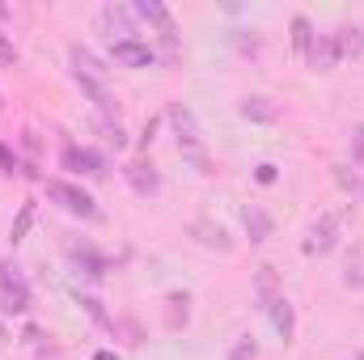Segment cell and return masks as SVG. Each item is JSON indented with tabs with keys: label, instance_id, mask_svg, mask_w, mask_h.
I'll list each match as a JSON object with an SVG mask.
<instances>
[{
	"label": "cell",
	"instance_id": "1",
	"mask_svg": "<svg viewBox=\"0 0 364 360\" xmlns=\"http://www.w3.org/2000/svg\"><path fill=\"white\" fill-rule=\"evenodd\" d=\"M166 123L174 132V144H178L182 162H191L199 174H212V162H208V149H203V127H199L195 110L186 102H170L166 106Z\"/></svg>",
	"mask_w": 364,
	"mask_h": 360
},
{
	"label": "cell",
	"instance_id": "2",
	"mask_svg": "<svg viewBox=\"0 0 364 360\" xmlns=\"http://www.w3.org/2000/svg\"><path fill=\"white\" fill-rule=\"evenodd\" d=\"M43 195H47L60 212H68V216H77V221H90V225L102 221V208H97L93 191H85L81 182H73V179H43Z\"/></svg>",
	"mask_w": 364,
	"mask_h": 360
},
{
	"label": "cell",
	"instance_id": "3",
	"mask_svg": "<svg viewBox=\"0 0 364 360\" xmlns=\"http://www.w3.org/2000/svg\"><path fill=\"white\" fill-rule=\"evenodd\" d=\"M140 17L132 13V4H102L97 9V17H93V26H97V34L114 47V43H123V38H140V26H136Z\"/></svg>",
	"mask_w": 364,
	"mask_h": 360
},
{
	"label": "cell",
	"instance_id": "4",
	"mask_svg": "<svg viewBox=\"0 0 364 360\" xmlns=\"http://www.w3.org/2000/svg\"><path fill=\"white\" fill-rule=\"evenodd\" d=\"M339 229H343V212H322V216L305 229L301 255H305V259H326V255L339 246Z\"/></svg>",
	"mask_w": 364,
	"mask_h": 360
},
{
	"label": "cell",
	"instance_id": "5",
	"mask_svg": "<svg viewBox=\"0 0 364 360\" xmlns=\"http://www.w3.org/2000/svg\"><path fill=\"white\" fill-rule=\"evenodd\" d=\"M60 170L81 174V179H106V174H110V157H106L102 149H93V144H64Z\"/></svg>",
	"mask_w": 364,
	"mask_h": 360
},
{
	"label": "cell",
	"instance_id": "6",
	"mask_svg": "<svg viewBox=\"0 0 364 360\" xmlns=\"http://www.w3.org/2000/svg\"><path fill=\"white\" fill-rule=\"evenodd\" d=\"M30 305H34V292H30V280L21 275V268H4L0 275V314L4 318H21V314H30Z\"/></svg>",
	"mask_w": 364,
	"mask_h": 360
},
{
	"label": "cell",
	"instance_id": "7",
	"mask_svg": "<svg viewBox=\"0 0 364 360\" xmlns=\"http://www.w3.org/2000/svg\"><path fill=\"white\" fill-rule=\"evenodd\" d=\"M132 13H136L140 21H153V26H157V38H161V47H166V60H174V55H178V26H174L170 9H166L161 0H140V4H132Z\"/></svg>",
	"mask_w": 364,
	"mask_h": 360
},
{
	"label": "cell",
	"instance_id": "8",
	"mask_svg": "<svg viewBox=\"0 0 364 360\" xmlns=\"http://www.w3.org/2000/svg\"><path fill=\"white\" fill-rule=\"evenodd\" d=\"M186 233H191V242L195 246H203V250H216V255H233V233L220 225V221H212V216H195L191 225H186Z\"/></svg>",
	"mask_w": 364,
	"mask_h": 360
},
{
	"label": "cell",
	"instance_id": "9",
	"mask_svg": "<svg viewBox=\"0 0 364 360\" xmlns=\"http://www.w3.org/2000/svg\"><path fill=\"white\" fill-rule=\"evenodd\" d=\"M123 182H127L140 199L161 195V170H157L149 157H132V162H123Z\"/></svg>",
	"mask_w": 364,
	"mask_h": 360
},
{
	"label": "cell",
	"instance_id": "10",
	"mask_svg": "<svg viewBox=\"0 0 364 360\" xmlns=\"http://www.w3.org/2000/svg\"><path fill=\"white\" fill-rule=\"evenodd\" d=\"M110 55H114L123 68H153V64L161 60V51H157L149 38H123V43L110 47Z\"/></svg>",
	"mask_w": 364,
	"mask_h": 360
},
{
	"label": "cell",
	"instance_id": "11",
	"mask_svg": "<svg viewBox=\"0 0 364 360\" xmlns=\"http://www.w3.org/2000/svg\"><path fill=\"white\" fill-rule=\"evenodd\" d=\"M237 115H242L246 123L272 127V123H279V102H275V97H267V93H246V97L237 102Z\"/></svg>",
	"mask_w": 364,
	"mask_h": 360
},
{
	"label": "cell",
	"instance_id": "12",
	"mask_svg": "<svg viewBox=\"0 0 364 360\" xmlns=\"http://www.w3.org/2000/svg\"><path fill=\"white\" fill-rule=\"evenodd\" d=\"M242 229L250 238V246H263L275 233V216L263 208V203H242Z\"/></svg>",
	"mask_w": 364,
	"mask_h": 360
},
{
	"label": "cell",
	"instance_id": "13",
	"mask_svg": "<svg viewBox=\"0 0 364 360\" xmlns=\"http://www.w3.org/2000/svg\"><path fill=\"white\" fill-rule=\"evenodd\" d=\"M68 64H73V77H85V81H106L110 77L106 60H97L90 47H81V43L68 47Z\"/></svg>",
	"mask_w": 364,
	"mask_h": 360
},
{
	"label": "cell",
	"instance_id": "14",
	"mask_svg": "<svg viewBox=\"0 0 364 360\" xmlns=\"http://www.w3.org/2000/svg\"><path fill=\"white\" fill-rule=\"evenodd\" d=\"M68 263L81 271L85 280H93V284H102V280H106V259L93 250L90 242H81V246H68Z\"/></svg>",
	"mask_w": 364,
	"mask_h": 360
},
{
	"label": "cell",
	"instance_id": "15",
	"mask_svg": "<svg viewBox=\"0 0 364 360\" xmlns=\"http://www.w3.org/2000/svg\"><path fill=\"white\" fill-rule=\"evenodd\" d=\"M263 314L272 318V327H275V335H279V344H292V339H296V309H292V301H288V297H275Z\"/></svg>",
	"mask_w": 364,
	"mask_h": 360
},
{
	"label": "cell",
	"instance_id": "16",
	"mask_svg": "<svg viewBox=\"0 0 364 360\" xmlns=\"http://www.w3.org/2000/svg\"><path fill=\"white\" fill-rule=\"evenodd\" d=\"M339 60H343V55H339L335 34H318V38H314V47H309V55H305V64H309L314 73H331Z\"/></svg>",
	"mask_w": 364,
	"mask_h": 360
},
{
	"label": "cell",
	"instance_id": "17",
	"mask_svg": "<svg viewBox=\"0 0 364 360\" xmlns=\"http://www.w3.org/2000/svg\"><path fill=\"white\" fill-rule=\"evenodd\" d=\"M331 34H335V43H339V55H343V60H348V55H352V60H360V55H364V26H356V21H339Z\"/></svg>",
	"mask_w": 364,
	"mask_h": 360
},
{
	"label": "cell",
	"instance_id": "18",
	"mask_svg": "<svg viewBox=\"0 0 364 360\" xmlns=\"http://www.w3.org/2000/svg\"><path fill=\"white\" fill-rule=\"evenodd\" d=\"M186 322H191V292H186V288L166 292V327H170V331H182Z\"/></svg>",
	"mask_w": 364,
	"mask_h": 360
},
{
	"label": "cell",
	"instance_id": "19",
	"mask_svg": "<svg viewBox=\"0 0 364 360\" xmlns=\"http://www.w3.org/2000/svg\"><path fill=\"white\" fill-rule=\"evenodd\" d=\"M250 292H255V305H259V309H267L275 297H284V292H279V275H275V268H259L255 271Z\"/></svg>",
	"mask_w": 364,
	"mask_h": 360
},
{
	"label": "cell",
	"instance_id": "20",
	"mask_svg": "<svg viewBox=\"0 0 364 360\" xmlns=\"http://www.w3.org/2000/svg\"><path fill=\"white\" fill-rule=\"evenodd\" d=\"M343 288H364V242H352L343 255Z\"/></svg>",
	"mask_w": 364,
	"mask_h": 360
},
{
	"label": "cell",
	"instance_id": "21",
	"mask_svg": "<svg viewBox=\"0 0 364 360\" xmlns=\"http://www.w3.org/2000/svg\"><path fill=\"white\" fill-rule=\"evenodd\" d=\"M314 38H318V30H314V21L305 17V13H296L292 17V51L305 60L309 55V47H314Z\"/></svg>",
	"mask_w": 364,
	"mask_h": 360
},
{
	"label": "cell",
	"instance_id": "22",
	"mask_svg": "<svg viewBox=\"0 0 364 360\" xmlns=\"http://www.w3.org/2000/svg\"><path fill=\"white\" fill-rule=\"evenodd\" d=\"M93 127L102 132V140H106L114 153H123V149H127V132H123V123H119V119H102V115H93Z\"/></svg>",
	"mask_w": 364,
	"mask_h": 360
},
{
	"label": "cell",
	"instance_id": "23",
	"mask_svg": "<svg viewBox=\"0 0 364 360\" xmlns=\"http://www.w3.org/2000/svg\"><path fill=\"white\" fill-rule=\"evenodd\" d=\"M30 229H34V203L26 199V203L17 208V216H13V225H9V242H13V246H21Z\"/></svg>",
	"mask_w": 364,
	"mask_h": 360
},
{
	"label": "cell",
	"instance_id": "24",
	"mask_svg": "<svg viewBox=\"0 0 364 360\" xmlns=\"http://www.w3.org/2000/svg\"><path fill=\"white\" fill-rule=\"evenodd\" d=\"M77 301L85 305V314H90V318L97 322V327H102V331H114V318H110V314L102 309V301H97L93 292H77Z\"/></svg>",
	"mask_w": 364,
	"mask_h": 360
},
{
	"label": "cell",
	"instance_id": "25",
	"mask_svg": "<svg viewBox=\"0 0 364 360\" xmlns=\"http://www.w3.org/2000/svg\"><path fill=\"white\" fill-rule=\"evenodd\" d=\"M335 182H339L348 195L364 199V179H360V170H352V166H335Z\"/></svg>",
	"mask_w": 364,
	"mask_h": 360
},
{
	"label": "cell",
	"instance_id": "26",
	"mask_svg": "<svg viewBox=\"0 0 364 360\" xmlns=\"http://www.w3.org/2000/svg\"><path fill=\"white\" fill-rule=\"evenodd\" d=\"M225 360H259V339L255 335H237Z\"/></svg>",
	"mask_w": 364,
	"mask_h": 360
},
{
	"label": "cell",
	"instance_id": "27",
	"mask_svg": "<svg viewBox=\"0 0 364 360\" xmlns=\"http://www.w3.org/2000/svg\"><path fill=\"white\" fill-rule=\"evenodd\" d=\"M348 157L356 170H364V123H352V132H348Z\"/></svg>",
	"mask_w": 364,
	"mask_h": 360
},
{
	"label": "cell",
	"instance_id": "28",
	"mask_svg": "<svg viewBox=\"0 0 364 360\" xmlns=\"http://www.w3.org/2000/svg\"><path fill=\"white\" fill-rule=\"evenodd\" d=\"M0 174H26V166H21V157L9 149V144H0Z\"/></svg>",
	"mask_w": 364,
	"mask_h": 360
},
{
	"label": "cell",
	"instance_id": "29",
	"mask_svg": "<svg viewBox=\"0 0 364 360\" xmlns=\"http://www.w3.org/2000/svg\"><path fill=\"white\" fill-rule=\"evenodd\" d=\"M275 179H279V166H275V162H259V166H255V182H259V186H272Z\"/></svg>",
	"mask_w": 364,
	"mask_h": 360
},
{
	"label": "cell",
	"instance_id": "30",
	"mask_svg": "<svg viewBox=\"0 0 364 360\" xmlns=\"http://www.w3.org/2000/svg\"><path fill=\"white\" fill-rule=\"evenodd\" d=\"M17 64V47L9 43V34H0V68H13Z\"/></svg>",
	"mask_w": 364,
	"mask_h": 360
},
{
	"label": "cell",
	"instance_id": "31",
	"mask_svg": "<svg viewBox=\"0 0 364 360\" xmlns=\"http://www.w3.org/2000/svg\"><path fill=\"white\" fill-rule=\"evenodd\" d=\"M157 127H161V119H149V123H144V132H140V149H149V144H153Z\"/></svg>",
	"mask_w": 364,
	"mask_h": 360
},
{
	"label": "cell",
	"instance_id": "32",
	"mask_svg": "<svg viewBox=\"0 0 364 360\" xmlns=\"http://www.w3.org/2000/svg\"><path fill=\"white\" fill-rule=\"evenodd\" d=\"M93 360H119V356H114V352H97Z\"/></svg>",
	"mask_w": 364,
	"mask_h": 360
},
{
	"label": "cell",
	"instance_id": "33",
	"mask_svg": "<svg viewBox=\"0 0 364 360\" xmlns=\"http://www.w3.org/2000/svg\"><path fill=\"white\" fill-rule=\"evenodd\" d=\"M4 17H9V9H4V4H0V21H4Z\"/></svg>",
	"mask_w": 364,
	"mask_h": 360
},
{
	"label": "cell",
	"instance_id": "34",
	"mask_svg": "<svg viewBox=\"0 0 364 360\" xmlns=\"http://www.w3.org/2000/svg\"><path fill=\"white\" fill-rule=\"evenodd\" d=\"M4 268H9V263H4V259H0V275H4Z\"/></svg>",
	"mask_w": 364,
	"mask_h": 360
},
{
	"label": "cell",
	"instance_id": "35",
	"mask_svg": "<svg viewBox=\"0 0 364 360\" xmlns=\"http://www.w3.org/2000/svg\"><path fill=\"white\" fill-rule=\"evenodd\" d=\"M352 360H364V352H356V356H352Z\"/></svg>",
	"mask_w": 364,
	"mask_h": 360
},
{
	"label": "cell",
	"instance_id": "36",
	"mask_svg": "<svg viewBox=\"0 0 364 360\" xmlns=\"http://www.w3.org/2000/svg\"><path fill=\"white\" fill-rule=\"evenodd\" d=\"M0 110H4V97H0Z\"/></svg>",
	"mask_w": 364,
	"mask_h": 360
}]
</instances>
